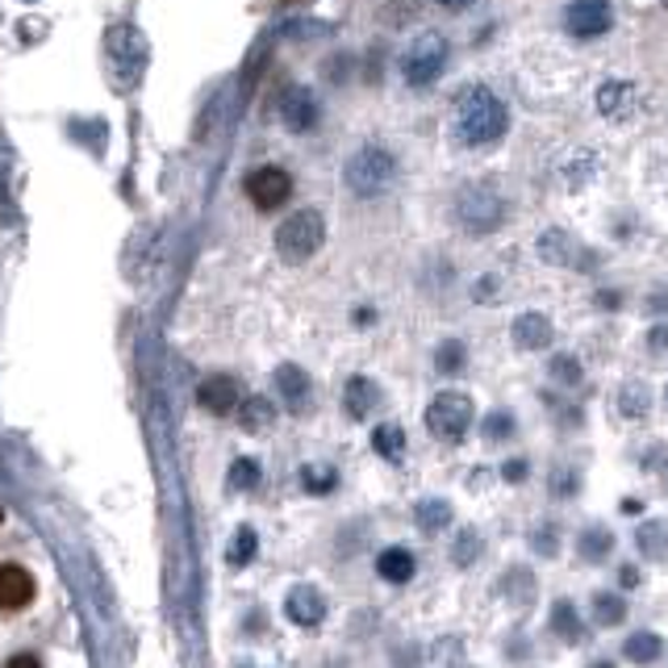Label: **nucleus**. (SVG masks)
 <instances>
[{"instance_id": "5", "label": "nucleus", "mask_w": 668, "mask_h": 668, "mask_svg": "<svg viewBox=\"0 0 668 668\" xmlns=\"http://www.w3.org/2000/svg\"><path fill=\"white\" fill-rule=\"evenodd\" d=\"M472 417H477L472 397L459 393V389H443V393L426 405V431L435 438H443V443H459V438L468 435Z\"/></svg>"}, {"instance_id": "29", "label": "nucleus", "mask_w": 668, "mask_h": 668, "mask_svg": "<svg viewBox=\"0 0 668 668\" xmlns=\"http://www.w3.org/2000/svg\"><path fill=\"white\" fill-rule=\"evenodd\" d=\"M480 552H485V543H480L477 526H464L456 539H452V564H456V568H468V564H477Z\"/></svg>"}, {"instance_id": "3", "label": "nucleus", "mask_w": 668, "mask_h": 668, "mask_svg": "<svg viewBox=\"0 0 668 668\" xmlns=\"http://www.w3.org/2000/svg\"><path fill=\"white\" fill-rule=\"evenodd\" d=\"M343 180H347L355 197H380L397 180V159L376 143L359 146L347 159V167H343Z\"/></svg>"}, {"instance_id": "21", "label": "nucleus", "mask_w": 668, "mask_h": 668, "mask_svg": "<svg viewBox=\"0 0 668 668\" xmlns=\"http://www.w3.org/2000/svg\"><path fill=\"white\" fill-rule=\"evenodd\" d=\"M414 522L422 535H443L452 526V501L443 498H422L414 505Z\"/></svg>"}, {"instance_id": "16", "label": "nucleus", "mask_w": 668, "mask_h": 668, "mask_svg": "<svg viewBox=\"0 0 668 668\" xmlns=\"http://www.w3.org/2000/svg\"><path fill=\"white\" fill-rule=\"evenodd\" d=\"M510 334H514V343H519L522 352H543V347H552V338H556L552 322L535 310L519 313V318H514V326H510Z\"/></svg>"}, {"instance_id": "6", "label": "nucleus", "mask_w": 668, "mask_h": 668, "mask_svg": "<svg viewBox=\"0 0 668 668\" xmlns=\"http://www.w3.org/2000/svg\"><path fill=\"white\" fill-rule=\"evenodd\" d=\"M443 67H447V42L438 34H422L401 59V80L410 88H431L443 76Z\"/></svg>"}, {"instance_id": "14", "label": "nucleus", "mask_w": 668, "mask_h": 668, "mask_svg": "<svg viewBox=\"0 0 668 668\" xmlns=\"http://www.w3.org/2000/svg\"><path fill=\"white\" fill-rule=\"evenodd\" d=\"M318 97H313L310 88H289L285 97H280V122L289 125L292 134H305L318 125Z\"/></svg>"}, {"instance_id": "25", "label": "nucleus", "mask_w": 668, "mask_h": 668, "mask_svg": "<svg viewBox=\"0 0 668 668\" xmlns=\"http://www.w3.org/2000/svg\"><path fill=\"white\" fill-rule=\"evenodd\" d=\"M660 652H665V639H660L656 631H635V635L623 644V656L631 665H656Z\"/></svg>"}, {"instance_id": "18", "label": "nucleus", "mask_w": 668, "mask_h": 668, "mask_svg": "<svg viewBox=\"0 0 668 668\" xmlns=\"http://www.w3.org/2000/svg\"><path fill=\"white\" fill-rule=\"evenodd\" d=\"M376 401H380L376 380H368V376H352V380H347V389H343V410H347V417L364 422V417L376 410Z\"/></svg>"}, {"instance_id": "46", "label": "nucleus", "mask_w": 668, "mask_h": 668, "mask_svg": "<svg viewBox=\"0 0 668 668\" xmlns=\"http://www.w3.org/2000/svg\"><path fill=\"white\" fill-rule=\"evenodd\" d=\"M665 401H668V389H665Z\"/></svg>"}, {"instance_id": "13", "label": "nucleus", "mask_w": 668, "mask_h": 668, "mask_svg": "<svg viewBox=\"0 0 668 668\" xmlns=\"http://www.w3.org/2000/svg\"><path fill=\"white\" fill-rule=\"evenodd\" d=\"M34 602V577L21 564H0V610L18 614Z\"/></svg>"}, {"instance_id": "38", "label": "nucleus", "mask_w": 668, "mask_h": 668, "mask_svg": "<svg viewBox=\"0 0 668 668\" xmlns=\"http://www.w3.org/2000/svg\"><path fill=\"white\" fill-rule=\"evenodd\" d=\"M593 155L581 151V164H564V176H568V188H584L589 185V176H593Z\"/></svg>"}, {"instance_id": "41", "label": "nucleus", "mask_w": 668, "mask_h": 668, "mask_svg": "<svg viewBox=\"0 0 668 668\" xmlns=\"http://www.w3.org/2000/svg\"><path fill=\"white\" fill-rule=\"evenodd\" d=\"M619 584H623V589H635V584H639V568H635V564H623V568H619Z\"/></svg>"}, {"instance_id": "19", "label": "nucleus", "mask_w": 668, "mask_h": 668, "mask_svg": "<svg viewBox=\"0 0 668 668\" xmlns=\"http://www.w3.org/2000/svg\"><path fill=\"white\" fill-rule=\"evenodd\" d=\"M635 547H639V556H644V560L665 564L668 560V519L639 522V531H635Z\"/></svg>"}, {"instance_id": "35", "label": "nucleus", "mask_w": 668, "mask_h": 668, "mask_svg": "<svg viewBox=\"0 0 668 668\" xmlns=\"http://www.w3.org/2000/svg\"><path fill=\"white\" fill-rule=\"evenodd\" d=\"M514 414L510 410H493V414H485V422H480V435H485V443H505V438L514 435Z\"/></svg>"}, {"instance_id": "10", "label": "nucleus", "mask_w": 668, "mask_h": 668, "mask_svg": "<svg viewBox=\"0 0 668 668\" xmlns=\"http://www.w3.org/2000/svg\"><path fill=\"white\" fill-rule=\"evenodd\" d=\"M639 109V88L631 80H605L598 88V113L610 122H631Z\"/></svg>"}, {"instance_id": "2", "label": "nucleus", "mask_w": 668, "mask_h": 668, "mask_svg": "<svg viewBox=\"0 0 668 668\" xmlns=\"http://www.w3.org/2000/svg\"><path fill=\"white\" fill-rule=\"evenodd\" d=\"M326 243V218L318 209H297L276 226V255L285 264H305Z\"/></svg>"}, {"instance_id": "17", "label": "nucleus", "mask_w": 668, "mask_h": 668, "mask_svg": "<svg viewBox=\"0 0 668 668\" xmlns=\"http://www.w3.org/2000/svg\"><path fill=\"white\" fill-rule=\"evenodd\" d=\"M376 572H380V581H389V584L414 581V572H417L414 552H410V547H385V552L376 556Z\"/></svg>"}, {"instance_id": "31", "label": "nucleus", "mask_w": 668, "mask_h": 668, "mask_svg": "<svg viewBox=\"0 0 668 668\" xmlns=\"http://www.w3.org/2000/svg\"><path fill=\"white\" fill-rule=\"evenodd\" d=\"M255 552H259L255 526H238V531H234V543H230V552H226V560L234 564V568H247V564L255 560Z\"/></svg>"}, {"instance_id": "40", "label": "nucleus", "mask_w": 668, "mask_h": 668, "mask_svg": "<svg viewBox=\"0 0 668 668\" xmlns=\"http://www.w3.org/2000/svg\"><path fill=\"white\" fill-rule=\"evenodd\" d=\"M4 668H42V660L34 656V652H18V656H9V660H4Z\"/></svg>"}, {"instance_id": "22", "label": "nucleus", "mask_w": 668, "mask_h": 668, "mask_svg": "<svg viewBox=\"0 0 668 668\" xmlns=\"http://www.w3.org/2000/svg\"><path fill=\"white\" fill-rule=\"evenodd\" d=\"M552 631L560 635L564 644H584V639H589L584 623L577 619V605L568 602V598H560V602L552 605Z\"/></svg>"}, {"instance_id": "26", "label": "nucleus", "mask_w": 668, "mask_h": 668, "mask_svg": "<svg viewBox=\"0 0 668 668\" xmlns=\"http://www.w3.org/2000/svg\"><path fill=\"white\" fill-rule=\"evenodd\" d=\"M372 452L380 459H389V464H401V456H405V431L397 422H380L372 431Z\"/></svg>"}, {"instance_id": "39", "label": "nucleus", "mask_w": 668, "mask_h": 668, "mask_svg": "<svg viewBox=\"0 0 668 668\" xmlns=\"http://www.w3.org/2000/svg\"><path fill=\"white\" fill-rule=\"evenodd\" d=\"M526 472H531V464H526V459H505V464H501V480H510V485H522Z\"/></svg>"}, {"instance_id": "7", "label": "nucleus", "mask_w": 668, "mask_h": 668, "mask_svg": "<svg viewBox=\"0 0 668 668\" xmlns=\"http://www.w3.org/2000/svg\"><path fill=\"white\" fill-rule=\"evenodd\" d=\"M247 201L259 213H271V209H280L285 201L292 197V176L285 171V167H255L247 176Z\"/></svg>"}, {"instance_id": "4", "label": "nucleus", "mask_w": 668, "mask_h": 668, "mask_svg": "<svg viewBox=\"0 0 668 668\" xmlns=\"http://www.w3.org/2000/svg\"><path fill=\"white\" fill-rule=\"evenodd\" d=\"M456 222L468 234H493L505 222V201L498 188L489 185H464L456 197Z\"/></svg>"}, {"instance_id": "30", "label": "nucleus", "mask_w": 668, "mask_h": 668, "mask_svg": "<svg viewBox=\"0 0 668 668\" xmlns=\"http://www.w3.org/2000/svg\"><path fill=\"white\" fill-rule=\"evenodd\" d=\"M547 372H552V380L556 385H564V389H577L581 385V359L577 355H568V352H556L552 359H547Z\"/></svg>"}, {"instance_id": "42", "label": "nucleus", "mask_w": 668, "mask_h": 668, "mask_svg": "<svg viewBox=\"0 0 668 668\" xmlns=\"http://www.w3.org/2000/svg\"><path fill=\"white\" fill-rule=\"evenodd\" d=\"M647 343H652V352H665V347H668V326H656V331L647 334Z\"/></svg>"}, {"instance_id": "11", "label": "nucleus", "mask_w": 668, "mask_h": 668, "mask_svg": "<svg viewBox=\"0 0 668 668\" xmlns=\"http://www.w3.org/2000/svg\"><path fill=\"white\" fill-rule=\"evenodd\" d=\"M197 401H201V410H209V414L226 417L243 405V389H238L234 376H209V380H201V389H197Z\"/></svg>"}, {"instance_id": "9", "label": "nucleus", "mask_w": 668, "mask_h": 668, "mask_svg": "<svg viewBox=\"0 0 668 668\" xmlns=\"http://www.w3.org/2000/svg\"><path fill=\"white\" fill-rule=\"evenodd\" d=\"M539 259L547 264H560V268H581V271H593L598 268V259H593V250L577 243L568 230H547L539 238Z\"/></svg>"}, {"instance_id": "1", "label": "nucleus", "mask_w": 668, "mask_h": 668, "mask_svg": "<svg viewBox=\"0 0 668 668\" xmlns=\"http://www.w3.org/2000/svg\"><path fill=\"white\" fill-rule=\"evenodd\" d=\"M447 125H452V138L459 146L477 151V146H493L510 130V109L485 84H464L456 92V101H452Z\"/></svg>"}, {"instance_id": "23", "label": "nucleus", "mask_w": 668, "mask_h": 668, "mask_svg": "<svg viewBox=\"0 0 668 668\" xmlns=\"http://www.w3.org/2000/svg\"><path fill=\"white\" fill-rule=\"evenodd\" d=\"M271 422H276V405H271L268 397H247V401L238 405V426H243L247 435H264Z\"/></svg>"}, {"instance_id": "20", "label": "nucleus", "mask_w": 668, "mask_h": 668, "mask_svg": "<svg viewBox=\"0 0 668 668\" xmlns=\"http://www.w3.org/2000/svg\"><path fill=\"white\" fill-rule=\"evenodd\" d=\"M498 593L510 605H514V610H526V605L535 602V577H531L522 564H514V568H505V577H501Z\"/></svg>"}, {"instance_id": "24", "label": "nucleus", "mask_w": 668, "mask_h": 668, "mask_svg": "<svg viewBox=\"0 0 668 668\" xmlns=\"http://www.w3.org/2000/svg\"><path fill=\"white\" fill-rule=\"evenodd\" d=\"M577 552H581V560H589V564L610 560V552H614V531H610V526H584L581 539H577Z\"/></svg>"}, {"instance_id": "34", "label": "nucleus", "mask_w": 668, "mask_h": 668, "mask_svg": "<svg viewBox=\"0 0 668 668\" xmlns=\"http://www.w3.org/2000/svg\"><path fill=\"white\" fill-rule=\"evenodd\" d=\"M626 619V602L619 593H593V623L619 626Z\"/></svg>"}, {"instance_id": "45", "label": "nucleus", "mask_w": 668, "mask_h": 668, "mask_svg": "<svg viewBox=\"0 0 668 668\" xmlns=\"http://www.w3.org/2000/svg\"><path fill=\"white\" fill-rule=\"evenodd\" d=\"M0 522H4V510H0Z\"/></svg>"}, {"instance_id": "8", "label": "nucleus", "mask_w": 668, "mask_h": 668, "mask_svg": "<svg viewBox=\"0 0 668 668\" xmlns=\"http://www.w3.org/2000/svg\"><path fill=\"white\" fill-rule=\"evenodd\" d=\"M610 25H614L610 0H568L564 4V30L572 38H602Z\"/></svg>"}, {"instance_id": "43", "label": "nucleus", "mask_w": 668, "mask_h": 668, "mask_svg": "<svg viewBox=\"0 0 668 668\" xmlns=\"http://www.w3.org/2000/svg\"><path fill=\"white\" fill-rule=\"evenodd\" d=\"M438 4H443V9H452V13H459V9H468L472 0H438Z\"/></svg>"}, {"instance_id": "33", "label": "nucleus", "mask_w": 668, "mask_h": 668, "mask_svg": "<svg viewBox=\"0 0 668 668\" xmlns=\"http://www.w3.org/2000/svg\"><path fill=\"white\" fill-rule=\"evenodd\" d=\"M464 359H468V347H464L459 338H443V343L435 347V368L443 376L464 372Z\"/></svg>"}, {"instance_id": "36", "label": "nucleus", "mask_w": 668, "mask_h": 668, "mask_svg": "<svg viewBox=\"0 0 668 668\" xmlns=\"http://www.w3.org/2000/svg\"><path fill=\"white\" fill-rule=\"evenodd\" d=\"M255 485H259V459L250 456L234 459V464H230V489H234V493H250Z\"/></svg>"}, {"instance_id": "32", "label": "nucleus", "mask_w": 668, "mask_h": 668, "mask_svg": "<svg viewBox=\"0 0 668 668\" xmlns=\"http://www.w3.org/2000/svg\"><path fill=\"white\" fill-rule=\"evenodd\" d=\"M531 552L543 556V560H556V556H560V526H556V522L531 526Z\"/></svg>"}, {"instance_id": "44", "label": "nucleus", "mask_w": 668, "mask_h": 668, "mask_svg": "<svg viewBox=\"0 0 668 668\" xmlns=\"http://www.w3.org/2000/svg\"><path fill=\"white\" fill-rule=\"evenodd\" d=\"M589 668H619V665H614V660H593Z\"/></svg>"}, {"instance_id": "12", "label": "nucleus", "mask_w": 668, "mask_h": 668, "mask_svg": "<svg viewBox=\"0 0 668 668\" xmlns=\"http://www.w3.org/2000/svg\"><path fill=\"white\" fill-rule=\"evenodd\" d=\"M285 614H289V623L297 626H322V619H326L322 589H318V584H292L289 598H285Z\"/></svg>"}, {"instance_id": "15", "label": "nucleus", "mask_w": 668, "mask_h": 668, "mask_svg": "<svg viewBox=\"0 0 668 668\" xmlns=\"http://www.w3.org/2000/svg\"><path fill=\"white\" fill-rule=\"evenodd\" d=\"M276 393H280V401L289 405L292 414H305V410H310V397H313L310 376L301 372L297 364H280V368H276Z\"/></svg>"}, {"instance_id": "27", "label": "nucleus", "mask_w": 668, "mask_h": 668, "mask_svg": "<svg viewBox=\"0 0 668 668\" xmlns=\"http://www.w3.org/2000/svg\"><path fill=\"white\" fill-rule=\"evenodd\" d=\"M652 410V393H647V385L639 380H626L623 389H619V414L623 417H647Z\"/></svg>"}, {"instance_id": "37", "label": "nucleus", "mask_w": 668, "mask_h": 668, "mask_svg": "<svg viewBox=\"0 0 668 668\" xmlns=\"http://www.w3.org/2000/svg\"><path fill=\"white\" fill-rule=\"evenodd\" d=\"M581 493V472L572 464H560L552 472V498H577Z\"/></svg>"}, {"instance_id": "28", "label": "nucleus", "mask_w": 668, "mask_h": 668, "mask_svg": "<svg viewBox=\"0 0 668 668\" xmlns=\"http://www.w3.org/2000/svg\"><path fill=\"white\" fill-rule=\"evenodd\" d=\"M334 485H338V472H334L331 464H305V468H301V489L313 493V498L334 493Z\"/></svg>"}]
</instances>
